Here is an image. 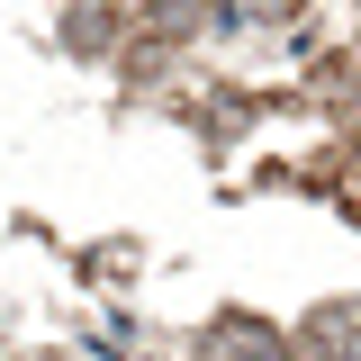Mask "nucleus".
I'll list each match as a JSON object with an SVG mask.
<instances>
[{"label":"nucleus","mask_w":361,"mask_h":361,"mask_svg":"<svg viewBox=\"0 0 361 361\" xmlns=\"http://www.w3.org/2000/svg\"><path fill=\"white\" fill-rule=\"evenodd\" d=\"M343 208H353V217H361V163H353V180H343Z\"/></svg>","instance_id":"obj_3"},{"label":"nucleus","mask_w":361,"mask_h":361,"mask_svg":"<svg viewBox=\"0 0 361 361\" xmlns=\"http://www.w3.org/2000/svg\"><path fill=\"white\" fill-rule=\"evenodd\" d=\"M298 361H361V298H325L298 325Z\"/></svg>","instance_id":"obj_2"},{"label":"nucleus","mask_w":361,"mask_h":361,"mask_svg":"<svg viewBox=\"0 0 361 361\" xmlns=\"http://www.w3.org/2000/svg\"><path fill=\"white\" fill-rule=\"evenodd\" d=\"M199 361H298V334H280V325H262V316H217L208 334H199Z\"/></svg>","instance_id":"obj_1"}]
</instances>
